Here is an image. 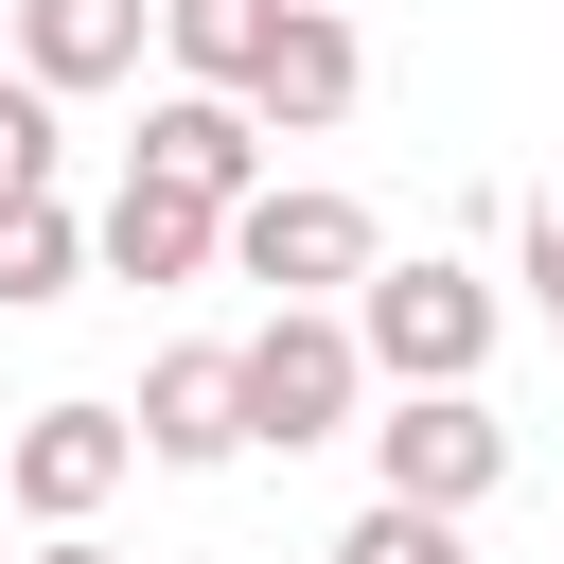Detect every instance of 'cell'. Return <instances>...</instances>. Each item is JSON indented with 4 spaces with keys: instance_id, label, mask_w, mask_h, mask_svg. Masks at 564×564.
I'll list each match as a JSON object with an SVG mask.
<instances>
[{
    "instance_id": "cell-1",
    "label": "cell",
    "mask_w": 564,
    "mask_h": 564,
    "mask_svg": "<svg viewBox=\"0 0 564 564\" xmlns=\"http://www.w3.org/2000/svg\"><path fill=\"white\" fill-rule=\"evenodd\" d=\"M494 282L458 264V247H388L370 282H352V352H370V388H476L494 370Z\"/></svg>"
},
{
    "instance_id": "cell-2",
    "label": "cell",
    "mask_w": 564,
    "mask_h": 564,
    "mask_svg": "<svg viewBox=\"0 0 564 564\" xmlns=\"http://www.w3.org/2000/svg\"><path fill=\"white\" fill-rule=\"evenodd\" d=\"M247 370V458H317L370 423V352H352V300H264V335H229Z\"/></svg>"
},
{
    "instance_id": "cell-3",
    "label": "cell",
    "mask_w": 564,
    "mask_h": 564,
    "mask_svg": "<svg viewBox=\"0 0 564 564\" xmlns=\"http://www.w3.org/2000/svg\"><path fill=\"white\" fill-rule=\"evenodd\" d=\"M352 441H370V494H405V511H458V529H476V511L511 494V423H494L476 388H370Z\"/></svg>"
},
{
    "instance_id": "cell-4",
    "label": "cell",
    "mask_w": 564,
    "mask_h": 564,
    "mask_svg": "<svg viewBox=\"0 0 564 564\" xmlns=\"http://www.w3.org/2000/svg\"><path fill=\"white\" fill-rule=\"evenodd\" d=\"M388 264V229H370V194H335V176H264L247 212H229V282H264V300H352Z\"/></svg>"
},
{
    "instance_id": "cell-5",
    "label": "cell",
    "mask_w": 564,
    "mask_h": 564,
    "mask_svg": "<svg viewBox=\"0 0 564 564\" xmlns=\"http://www.w3.org/2000/svg\"><path fill=\"white\" fill-rule=\"evenodd\" d=\"M123 476H141V423L88 405V388H70V405H18V441H0V511H18V529H106Z\"/></svg>"
},
{
    "instance_id": "cell-6",
    "label": "cell",
    "mask_w": 564,
    "mask_h": 564,
    "mask_svg": "<svg viewBox=\"0 0 564 564\" xmlns=\"http://www.w3.org/2000/svg\"><path fill=\"white\" fill-rule=\"evenodd\" d=\"M352 88H370L352 0H282V53L247 70V123H264V141H335V123H352Z\"/></svg>"
},
{
    "instance_id": "cell-7",
    "label": "cell",
    "mask_w": 564,
    "mask_h": 564,
    "mask_svg": "<svg viewBox=\"0 0 564 564\" xmlns=\"http://www.w3.org/2000/svg\"><path fill=\"white\" fill-rule=\"evenodd\" d=\"M123 423H141V458H159V476H229V458H247V370H229V335H176V352L141 370V405H123Z\"/></svg>"
},
{
    "instance_id": "cell-8",
    "label": "cell",
    "mask_w": 564,
    "mask_h": 564,
    "mask_svg": "<svg viewBox=\"0 0 564 564\" xmlns=\"http://www.w3.org/2000/svg\"><path fill=\"white\" fill-rule=\"evenodd\" d=\"M123 176H159V194H212V212H247V194H264V123H247L229 88H159V106H141V141H123Z\"/></svg>"
},
{
    "instance_id": "cell-9",
    "label": "cell",
    "mask_w": 564,
    "mask_h": 564,
    "mask_svg": "<svg viewBox=\"0 0 564 564\" xmlns=\"http://www.w3.org/2000/svg\"><path fill=\"white\" fill-rule=\"evenodd\" d=\"M88 264H106V282H212V264H229V212H212V194L123 176V194L88 212Z\"/></svg>"
},
{
    "instance_id": "cell-10",
    "label": "cell",
    "mask_w": 564,
    "mask_h": 564,
    "mask_svg": "<svg viewBox=\"0 0 564 564\" xmlns=\"http://www.w3.org/2000/svg\"><path fill=\"white\" fill-rule=\"evenodd\" d=\"M141 35H159V0H18V70H35L53 106L141 88Z\"/></svg>"
},
{
    "instance_id": "cell-11",
    "label": "cell",
    "mask_w": 564,
    "mask_h": 564,
    "mask_svg": "<svg viewBox=\"0 0 564 564\" xmlns=\"http://www.w3.org/2000/svg\"><path fill=\"white\" fill-rule=\"evenodd\" d=\"M159 53H176V88H229L247 106V70L282 53V0H159Z\"/></svg>"
},
{
    "instance_id": "cell-12",
    "label": "cell",
    "mask_w": 564,
    "mask_h": 564,
    "mask_svg": "<svg viewBox=\"0 0 564 564\" xmlns=\"http://www.w3.org/2000/svg\"><path fill=\"white\" fill-rule=\"evenodd\" d=\"M70 282H88V212L70 194H0V317H35Z\"/></svg>"
},
{
    "instance_id": "cell-13",
    "label": "cell",
    "mask_w": 564,
    "mask_h": 564,
    "mask_svg": "<svg viewBox=\"0 0 564 564\" xmlns=\"http://www.w3.org/2000/svg\"><path fill=\"white\" fill-rule=\"evenodd\" d=\"M53 159H70V106L0 53V194H53Z\"/></svg>"
},
{
    "instance_id": "cell-14",
    "label": "cell",
    "mask_w": 564,
    "mask_h": 564,
    "mask_svg": "<svg viewBox=\"0 0 564 564\" xmlns=\"http://www.w3.org/2000/svg\"><path fill=\"white\" fill-rule=\"evenodd\" d=\"M335 564H476V546H458V511H405V494H370V511L335 529Z\"/></svg>"
},
{
    "instance_id": "cell-15",
    "label": "cell",
    "mask_w": 564,
    "mask_h": 564,
    "mask_svg": "<svg viewBox=\"0 0 564 564\" xmlns=\"http://www.w3.org/2000/svg\"><path fill=\"white\" fill-rule=\"evenodd\" d=\"M529 317H546V335H564V194H546V212H529Z\"/></svg>"
},
{
    "instance_id": "cell-16",
    "label": "cell",
    "mask_w": 564,
    "mask_h": 564,
    "mask_svg": "<svg viewBox=\"0 0 564 564\" xmlns=\"http://www.w3.org/2000/svg\"><path fill=\"white\" fill-rule=\"evenodd\" d=\"M0 564H123L106 529H35V546H0Z\"/></svg>"
},
{
    "instance_id": "cell-17",
    "label": "cell",
    "mask_w": 564,
    "mask_h": 564,
    "mask_svg": "<svg viewBox=\"0 0 564 564\" xmlns=\"http://www.w3.org/2000/svg\"><path fill=\"white\" fill-rule=\"evenodd\" d=\"M0 53H18V0H0Z\"/></svg>"
},
{
    "instance_id": "cell-18",
    "label": "cell",
    "mask_w": 564,
    "mask_h": 564,
    "mask_svg": "<svg viewBox=\"0 0 564 564\" xmlns=\"http://www.w3.org/2000/svg\"><path fill=\"white\" fill-rule=\"evenodd\" d=\"M0 529H18V511H0Z\"/></svg>"
}]
</instances>
